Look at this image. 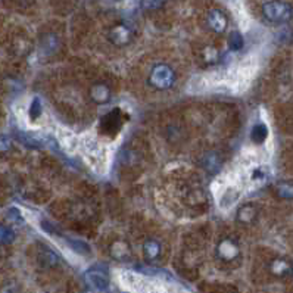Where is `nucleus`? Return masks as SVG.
<instances>
[{
	"instance_id": "1",
	"label": "nucleus",
	"mask_w": 293,
	"mask_h": 293,
	"mask_svg": "<svg viewBox=\"0 0 293 293\" xmlns=\"http://www.w3.org/2000/svg\"><path fill=\"white\" fill-rule=\"evenodd\" d=\"M262 13L270 22L283 24L293 18V7L286 1L273 0L262 6Z\"/></svg>"
},
{
	"instance_id": "2",
	"label": "nucleus",
	"mask_w": 293,
	"mask_h": 293,
	"mask_svg": "<svg viewBox=\"0 0 293 293\" xmlns=\"http://www.w3.org/2000/svg\"><path fill=\"white\" fill-rule=\"evenodd\" d=\"M150 81L158 88H168L174 83V73L167 65H156L150 73Z\"/></svg>"
},
{
	"instance_id": "3",
	"label": "nucleus",
	"mask_w": 293,
	"mask_h": 293,
	"mask_svg": "<svg viewBox=\"0 0 293 293\" xmlns=\"http://www.w3.org/2000/svg\"><path fill=\"white\" fill-rule=\"evenodd\" d=\"M208 24H209V27L214 31L222 33L227 28V18H225V15L221 10L214 9V10H211L208 13Z\"/></svg>"
},
{
	"instance_id": "4",
	"label": "nucleus",
	"mask_w": 293,
	"mask_h": 293,
	"mask_svg": "<svg viewBox=\"0 0 293 293\" xmlns=\"http://www.w3.org/2000/svg\"><path fill=\"white\" fill-rule=\"evenodd\" d=\"M130 37H131V33H130V30H128L127 27H124V25L115 27V28L112 30V33H111V40H112L114 43H117V44H124V43H127V42L130 40Z\"/></svg>"
},
{
	"instance_id": "5",
	"label": "nucleus",
	"mask_w": 293,
	"mask_h": 293,
	"mask_svg": "<svg viewBox=\"0 0 293 293\" xmlns=\"http://www.w3.org/2000/svg\"><path fill=\"white\" fill-rule=\"evenodd\" d=\"M268 136V130L264 124H256L252 130V140L255 143H262Z\"/></svg>"
},
{
	"instance_id": "6",
	"label": "nucleus",
	"mask_w": 293,
	"mask_h": 293,
	"mask_svg": "<svg viewBox=\"0 0 293 293\" xmlns=\"http://www.w3.org/2000/svg\"><path fill=\"white\" fill-rule=\"evenodd\" d=\"M228 42H230V49L231 50H240L243 47V37L239 31H233L230 34Z\"/></svg>"
},
{
	"instance_id": "7",
	"label": "nucleus",
	"mask_w": 293,
	"mask_h": 293,
	"mask_svg": "<svg viewBox=\"0 0 293 293\" xmlns=\"http://www.w3.org/2000/svg\"><path fill=\"white\" fill-rule=\"evenodd\" d=\"M143 249H145L147 258H155L159 253V243L155 242V240H147Z\"/></svg>"
},
{
	"instance_id": "8",
	"label": "nucleus",
	"mask_w": 293,
	"mask_h": 293,
	"mask_svg": "<svg viewBox=\"0 0 293 293\" xmlns=\"http://www.w3.org/2000/svg\"><path fill=\"white\" fill-rule=\"evenodd\" d=\"M204 164H205V168H207V169H209V171H215V169L220 167V161H218V158H217L214 153L207 155V156H205Z\"/></svg>"
},
{
	"instance_id": "9",
	"label": "nucleus",
	"mask_w": 293,
	"mask_h": 293,
	"mask_svg": "<svg viewBox=\"0 0 293 293\" xmlns=\"http://www.w3.org/2000/svg\"><path fill=\"white\" fill-rule=\"evenodd\" d=\"M15 239L13 231L9 227L0 225V243H10Z\"/></svg>"
},
{
	"instance_id": "10",
	"label": "nucleus",
	"mask_w": 293,
	"mask_h": 293,
	"mask_svg": "<svg viewBox=\"0 0 293 293\" xmlns=\"http://www.w3.org/2000/svg\"><path fill=\"white\" fill-rule=\"evenodd\" d=\"M255 218V211L251 205L248 207H243L240 211H239V220L240 221H249Z\"/></svg>"
},
{
	"instance_id": "11",
	"label": "nucleus",
	"mask_w": 293,
	"mask_h": 293,
	"mask_svg": "<svg viewBox=\"0 0 293 293\" xmlns=\"http://www.w3.org/2000/svg\"><path fill=\"white\" fill-rule=\"evenodd\" d=\"M277 192L282 198H293V184L291 183H282L277 187Z\"/></svg>"
},
{
	"instance_id": "12",
	"label": "nucleus",
	"mask_w": 293,
	"mask_h": 293,
	"mask_svg": "<svg viewBox=\"0 0 293 293\" xmlns=\"http://www.w3.org/2000/svg\"><path fill=\"white\" fill-rule=\"evenodd\" d=\"M40 114H42V105H40L39 99H34V102L30 106V117L33 120H37L40 117Z\"/></svg>"
},
{
	"instance_id": "13",
	"label": "nucleus",
	"mask_w": 293,
	"mask_h": 293,
	"mask_svg": "<svg viewBox=\"0 0 293 293\" xmlns=\"http://www.w3.org/2000/svg\"><path fill=\"white\" fill-rule=\"evenodd\" d=\"M161 3H162V0H143L142 6L145 9H156V7L161 6Z\"/></svg>"
}]
</instances>
